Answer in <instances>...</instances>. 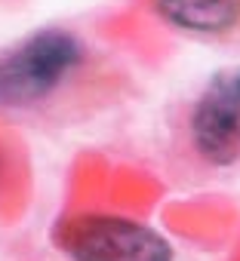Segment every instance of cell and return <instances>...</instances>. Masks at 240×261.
<instances>
[{
  "label": "cell",
  "instance_id": "cell-3",
  "mask_svg": "<svg viewBox=\"0 0 240 261\" xmlns=\"http://www.w3.org/2000/svg\"><path fill=\"white\" fill-rule=\"evenodd\" d=\"M56 240L71 261H176L160 230L120 215H77L59 227Z\"/></svg>",
  "mask_w": 240,
  "mask_h": 261
},
{
  "label": "cell",
  "instance_id": "cell-2",
  "mask_svg": "<svg viewBox=\"0 0 240 261\" xmlns=\"http://www.w3.org/2000/svg\"><path fill=\"white\" fill-rule=\"evenodd\" d=\"M182 151L203 169L240 163V65L215 71L185 108L179 123Z\"/></svg>",
  "mask_w": 240,
  "mask_h": 261
},
{
  "label": "cell",
  "instance_id": "cell-1",
  "mask_svg": "<svg viewBox=\"0 0 240 261\" xmlns=\"http://www.w3.org/2000/svg\"><path fill=\"white\" fill-rule=\"evenodd\" d=\"M111 77L99 49L71 28H37L0 49V108L16 114H71L95 101Z\"/></svg>",
  "mask_w": 240,
  "mask_h": 261
},
{
  "label": "cell",
  "instance_id": "cell-4",
  "mask_svg": "<svg viewBox=\"0 0 240 261\" xmlns=\"http://www.w3.org/2000/svg\"><path fill=\"white\" fill-rule=\"evenodd\" d=\"M173 34L206 43H240V0H142Z\"/></svg>",
  "mask_w": 240,
  "mask_h": 261
}]
</instances>
